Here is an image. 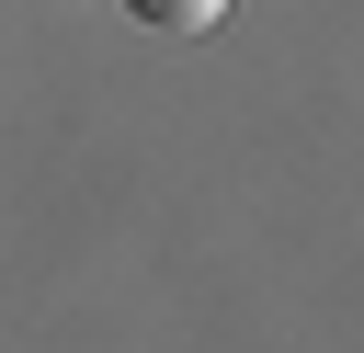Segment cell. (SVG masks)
Wrapping results in <instances>:
<instances>
[{"instance_id": "1", "label": "cell", "mask_w": 364, "mask_h": 353, "mask_svg": "<svg viewBox=\"0 0 364 353\" xmlns=\"http://www.w3.org/2000/svg\"><path fill=\"white\" fill-rule=\"evenodd\" d=\"M125 11H136L148 34H205V23L228 11V0H125Z\"/></svg>"}]
</instances>
